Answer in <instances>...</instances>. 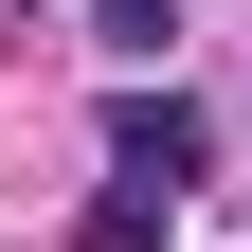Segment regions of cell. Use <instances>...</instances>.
Masks as SVG:
<instances>
[{
  "mask_svg": "<svg viewBox=\"0 0 252 252\" xmlns=\"http://www.w3.org/2000/svg\"><path fill=\"white\" fill-rule=\"evenodd\" d=\"M108 180H198V108H180V90H108Z\"/></svg>",
  "mask_w": 252,
  "mask_h": 252,
  "instance_id": "1",
  "label": "cell"
},
{
  "mask_svg": "<svg viewBox=\"0 0 252 252\" xmlns=\"http://www.w3.org/2000/svg\"><path fill=\"white\" fill-rule=\"evenodd\" d=\"M0 18H36V0H0Z\"/></svg>",
  "mask_w": 252,
  "mask_h": 252,
  "instance_id": "4",
  "label": "cell"
},
{
  "mask_svg": "<svg viewBox=\"0 0 252 252\" xmlns=\"http://www.w3.org/2000/svg\"><path fill=\"white\" fill-rule=\"evenodd\" d=\"M162 234H180V198H162V180H108V198L72 216V252H162Z\"/></svg>",
  "mask_w": 252,
  "mask_h": 252,
  "instance_id": "2",
  "label": "cell"
},
{
  "mask_svg": "<svg viewBox=\"0 0 252 252\" xmlns=\"http://www.w3.org/2000/svg\"><path fill=\"white\" fill-rule=\"evenodd\" d=\"M90 36H108V54H126V72H144V54H162V36H180V0H90Z\"/></svg>",
  "mask_w": 252,
  "mask_h": 252,
  "instance_id": "3",
  "label": "cell"
}]
</instances>
